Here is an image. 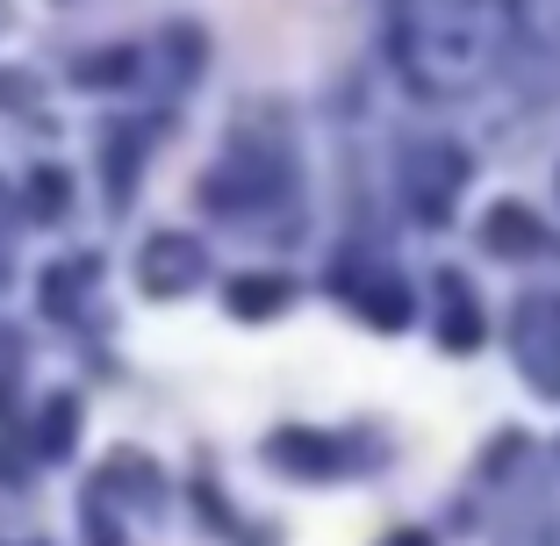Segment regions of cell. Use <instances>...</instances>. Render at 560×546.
Returning a JSON list of instances; mask_svg holds the SVG:
<instances>
[{"label":"cell","mask_w":560,"mask_h":546,"mask_svg":"<svg viewBox=\"0 0 560 546\" xmlns=\"http://www.w3.org/2000/svg\"><path fill=\"white\" fill-rule=\"evenodd\" d=\"M381 50L431 108H532L560 86V0H388Z\"/></svg>","instance_id":"obj_1"},{"label":"cell","mask_w":560,"mask_h":546,"mask_svg":"<svg viewBox=\"0 0 560 546\" xmlns=\"http://www.w3.org/2000/svg\"><path fill=\"white\" fill-rule=\"evenodd\" d=\"M288 195H295V166H288V151L266 144V137H237V144L209 166V181H201V209L237 216V223L280 209Z\"/></svg>","instance_id":"obj_2"},{"label":"cell","mask_w":560,"mask_h":546,"mask_svg":"<svg viewBox=\"0 0 560 546\" xmlns=\"http://www.w3.org/2000/svg\"><path fill=\"white\" fill-rule=\"evenodd\" d=\"M467 173H475L467 144H453V137H417V144L402 151V166H396L402 216H410V223H424V231H445V223H453V209H460Z\"/></svg>","instance_id":"obj_3"},{"label":"cell","mask_w":560,"mask_h":546,"mask_svg":"<svg viewBox=\"0 0 560 546\" xmlns=\"http://www.w3.org/2000/svg\"><path fill=\"white\" fill-rule=\"evenodd\" d=\"M511 338H517V360H525L532 388L539 396H560V302L525 295L511 316Z\"/></svg>","instance_id":"obj_4"},{"label":"cell","mask_w":560,"mask_h":546,"mask_svg":"<svg viewBox=\"0 0 560 546\" xmlns=\"http://www.w3.org/2000/svg\"><path fill=\"white\" fill-rule=\"evenodd\" d=\"M201 274H209V252H201L187 231H159L144 252H137V288H144V295H159V302L201 288Z\"/></svg>","instance_id":"obj_5"},{"label":"cell","mask_w":560,"mask_h":546,"mask_svg":"<svg viewBox=\"0 0 560 546\" xmlns=\"http://www.w3.org/2000/svg\"><path fill=\"white\" fill-rule=\"evenodd\" d=\"M144 159H151V123H108L101 130V187H108V209H130L137 201Z\"/></svg>","instance_id":"obj_6"},{"label":"cell","mask_w":560,"mask_h":546,"mask_svg":"<svg viewBox=\"0 0 560 546\" xmlns=\"http://www.w3.org/2000/svg\"><path fill=\"white\" fill-rule=\"evenodd\" d=\"M330 288H346V302L366 316V324H374V332H402V324L417 316V302H410V288H402V274H346V281L330 274Z\"/></svg>","instance_id":"obj_7"},{"label":"cell","mask_w":560,"mask_h":546,"mask_svg":"<svg viewBox=\"0 0 560 546\" xmlns=\"http://www.w3.org/2000/svg\"><path fill=\"white\" fill-rule=\"evenodd\" d=\"M439 338L453 352H475L489 338V316H481V295L467 274H439Z\"/></svg>","instance_id":"obj_8"},{"label":"cell","mask_w":560,"mask_h":546,"mask_svg":"<svg viewBox=\"0 0 560 546\" xmlns=\"http://www.w3.org/2000/svg\"><path fill=\"white\" fill-rule=\"evenodd\" d=\"M481 252H495V259H532V252H546V223L525 201H495V209L481 216Z\"/></svg>","instance_id":"obj_9"},{"label":"cell","mask_w":560,"mask_h":546,"mask_svg":"<svg viewBox=\"0 0 560 546\" xmlns=\"http://www.w3.org/2000/svg\"><path fill=\"white\" fill-rule=\"evenodd\" d=\"M266 453H273L280 467H295V475H338V467H346L338 439H324V431H302V425L273 431V439H266Z\"/></svg>","instance_id":"obj_10"},{"label":"cell","mask_w":560,"mask_h":546,"mask_svg":"<svg viewBox=\"0 0 560 546\" xmlns=\"http://www.w3.org/2000/svg\"><path fill=\"white\" fill-rule=\"evenodd\" d=\"M223 302H231V316H245V324H266V316H280L295 302V281H288V274H237V281H223Z\"/></svg>","instance_id":"obj_11"},{"label":"cell","mask_w":560,"mask_h":546,"mask_svg":"<svg viewBox=\"0 0 560 546\" xmlns=\"http://www.w3.org/2000/svg\"><path fill=\"white\" fill-rule=\"evenodd\" d=\"M72 446H80V396L58 388V396L36 410V453H44V461H66Z\"/></svg>","instance_id":"obj_12"},{"label":"cell","mask_w":560,"mask_h":546,"mask_svg":"<svg viewBox=\"0 0 560 546\" xmlns=\"http://www.w3.org/2000/svg\"><path fill=\"white\" fill-rule=\"evenodd\" d=\"M86 281H94V259H66V266H44V281H36V295H44L50 316H72L86 295Z\"/></svg>","instance_id":"obj_13"},{"label":"cell","mask_w":560,"mask_h":546,"mask_svg":"<svg viewBox=\"0 0 560 546\" xmlns=\"http://www.w3.org/2000/svg\"><path fill=\"white\" fill-rule=\"evenodd\" d=\"M72 80L94 86V94H101V86H130V80H137V50H130V44H116V50H86L80 66H72Z\"/></svg>","instance_id":"obj_14"},{"label":"cell","mask_w":560,"mask_h":546,"mask_svg":"<svg viewBox=\"0 0 560 546\" xmlns=\"http://www.w3.org/2000/svg\"><path fill=\"white\" fill-rule=\"evenodd\" d=\"M66 209H72L66 166H36V173H30V216H36V223H58Z\"/></svg>","instance_id":"obj_15"},{"label":"cell","mask_w":560,"mask_h":546,"mask_svg":"<svg viewBox=\"0 0 560 546\" xmlns=\"http://www.w3.org/2000/svg\"><path fill=\"white\" fill-rule=\"evenodd\" d=\"M15 374H22V338H15V332H0V396L15 388Z\"/></svg>","instance_id":"obj_16"},{"label":"cell","mask_w":560,"mask_h":546,"mask_svg":"<svg viewBox=\"0 0 560 546\" xmlns=\"http://www.w3.org/2000/svg\"><path fill=\"white\" fill-rule=\"evenodd\" d=\"M388 546H431V539H424V532H396V539H388Z\"/></svg>","instance_id":"obj_17"}]
</instances>
